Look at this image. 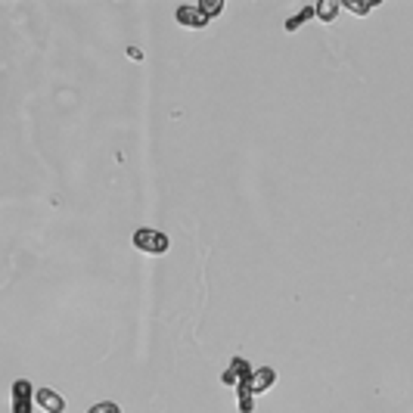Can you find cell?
<instances>
[{
  "mask_svg": "<svg viewBox=\"0 0 413 413\" xmlns=\"http://www.w3.org/2000/svg\"><path fill=\"white\" fill-rule=\"evenodd\" d=\"M134 246L147 255H165L171 249L168 236H165L162 230H153V227H140V230L134 233Z\"/></svg>",
  "mask_w": 413,
  "mask_h": 413,
  "instance_id": "cell-1",
  "label": "cell"
},
{
  "mask_svg": "<svg viewBox=\"0 0 413 413\" xmlns=\"http://www.w3.org/2000/svg\"><path fill=\"white\" fill-rule=\"evenodd\" d=\"M34 407V389L29 380H19L13 385V413H31Z\"/></svg>",
  "mask_w": 413,
  "mask_h": 413,
  "instance_id": "cell-2",
  "label": "cell"
},
{
  "mask_svg": "<svg viewBox=\"0 0 413 413\" xmlns=\"http://www.w3.org/2000/svg\"><path fill=\"white\" fill-rule=\"evenodd\" d=\"M249 380H252V363L243 361V357H233L227 373L221 376L224 385H239V382H249Z\"/></svg>",
  "mask_w": 413,
  "mask_h": 413,
  "instance_id": "cell-3",
  "label": "cell"
},
{
  "mask_svg": "<svg viewBox=\"0 0 413 413\" xmlns=\"http://www.w3.org/2000/svg\"><path fill=\"white\" fill-rule=\"evenodd\" d=\"M34 404H38L40 410H47V413H63L66 410V398L59 395V391H53V389H38L34 391Z\"/></svg>",
  "mask_w": 413,
  "mask_h": 413,
  "instance_id": "cell-4",
  "label": "cell"
},
{
  "mask_svg": "<svg viewBox=\"0 0 413 413\" xmlns=\"http://www.w3.org/2000/svg\"><path fill=\"white\" fill-rule=\"evenodd\" d=\"M174 16L183 29H205V25H209V19H205V13L199 10V6H177Z\"/></svg>",
  "mask_w": 413,
  "mask_h": 413,
  "instance_id": "cell-5",
  "label": "cell"
},
{
  "mask_svg": "<svg viewBox=\"0 0 413 413\" xmlns=\"http://www.w3.org/2000/svg\"><path fill=\"white\" fill-rule=\"evenodd\" d=\"M273 382H277V373H273V367H261V370H252L249 389H252V395H261V391L273 389Z\"/></svg>",
  "mask_w": 413,
  "mask_h": 413,
  "instance_id": "cell-6",
  "label": "cell"
},
{
  "mask_svg": "<svg viewBox=\"0 0 413 413\" xmlns=\"http://www.w3.org/2000/svg\"><path fill=\"white\" fill-rule=\"evenodd\" d=\"M308 19H314V6H301V10L295 13L292 19H286L283 29H286V31H299V29H301V22H308Z\"/></svg>",
  "mask_w": 413,
  "mask_h": 413,
  "instance_id": "cell-7",
  "label": "cell"
},
{
  "mask_svg": "<svg viewBox=\"0 0 413 413\" xmlns=\"http://www.w3.org/2000/svg\"><path fill=\"white\" fill-rule=\"evenodd\" d=\"M336 13H339V0H323V3L314 6V16H320L323 22H333Z\"/></svg>",
  "mask_w": 413,
  "mask_h": 413,
  "instance_id": "cell-8",
  "label": "cell"
},
{
  "mask_svg": "<svg viewBox=\"0 0 413 413\" xmlns=\"http://www.w3.org/2000/svg\"><path fill=\"white\" fill-rule=\"evenodd\" d=\"M199 10L205 13V19H211V16H218V13L224 10V3H221V0H202V3H199Z\"/></svg>",
  "mask_w": 413,
  "mask_h": 413,
  "instance_id": "cell-9",
  "label": "cell"
},
{
  "mask_svg": "<svg viewBox=\"0 0 413 413\" xmlns=\"http://www.w3.org/2000/svg\"><path fill=\"white\" fill-rule=\"evenodd\" d=\"M87 413H121V407L115 401H100V404H93Z\"/></svg>",
  "mask_w": 413,
  "mask_h": 413,
  "instance_id": "cell-10",
  "label": "cell"
},
{
  "mask_svg": "<svg viewBox=\"0 0 413 413\" xmlns=\"http://www.w3.org/2000/svg\"><path fill=\"white\" fill-rule=\"evenodd\" d=\"M342 6H348V10H351V13H357V16H367V13L373 10V6H363V3H351V0H345Z\"/></svg>",
  "mask_w": 413,
  "mask_h": 413,
  "instance_id": "cell-11",
  "label": "cell"
}]
</instances>
